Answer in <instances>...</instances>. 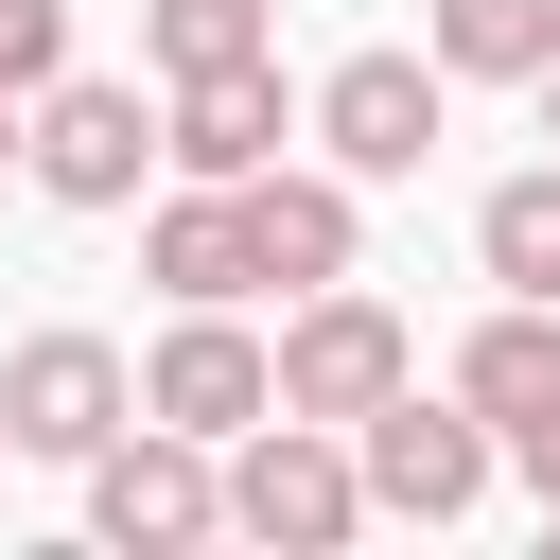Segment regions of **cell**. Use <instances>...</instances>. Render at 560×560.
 <instances>
[{
    "mask_svg": "<svg viewBox=\"0 0 560 560\" xmlns=\"http://www.w3.org/2000/svg\"><path fill=\"white\" fill-rule=\"evenodd\" d=\"M368 525V455H350V420H245L228 438V542H280V560H332Z\"/></svg>",
    "mask_w": 560,
    "mask_h": 560,
    "instance_id": "1",
    "label": "cell"
},
{
    "mask_svg": "<svg viewBox=\"0 0 560 560\" xmlns=\"http://www.w3.org/2000/svg\"><path fill=\"white\" fill-rule=\"evenodd\" d=\"M88 542H122V560H192V542H228V438L122 420V438L88 455Z\"/></svg>",
    "mask_w": 560,
    "mask_h": 560,
    "instance_id": "2",
    "label": "cell"
},
{
    "mask_svg": "<svg viewBox=\"0 0 560 560\" xmlns=\"http://www.w3.org/2000/svg\"><path fill=\"white\" fill-rule=\"evenodd\" d=\"M175 158V105L122 70H52L35 88V192L52 210H140V175Z\"/></svg>",
    "mask_w": 560,
    "mask_h": 560,
    "instance_id": "3",
    "label": "cell"
},
{
    "mask_svg": "<svg viewBox=\"0 0 560 560\" xmlns=\"http://www.w3.org/2000/svg\"><path fill=\"white\" fill-rule=\"evenodd\" d=\"M438 122H455V70H438V52H332V70H315V158L368 175V192H402V175L438 158Z\"/></svg>",
    "mask_w": 560,
    "mask_h": 560,
    "instance_id": "4",
    "label": "cell"
},
{
    "mask_svg": "<svg viewBox=\"0 0 560 560\" xmlns=\"http://www.w3.org/2000/svg\"><path fill=\"white\" fill-rule=\"evenodd\" d=\"M420 385V332L368 298V280H315L298 315H280V402L298 420H368V402H402Z\"/></svg>",
    "mask_w": 560,
    "mask_h": 560,
    "instance_id": "5",
    "label": "cell"
},
{
    "mask_svg": "<svg viewBox=\"0 0 560 560\" xmlns=\"http://www.w3.org/2000/svg\"><path fill=\"white\" fill-rule=\"evenodd\" d=\"M140 420H175V438H245V420H280V350L245 332V298H175V332L140 350Z\"/></svg>",
    "mask_w": 560,
    "mask_h": 560,
    "instance_id": "6",
    "label": "cell"
},
{
    "mask_svg": "<svg viewBox=\"0 0 560 560\" xmlns=\"http://www.w3.org/2000/svg\"><path fill=\"white\" fill-rule=\"evenodd\" d=\"M122 420H140V368H122L105 332H18V350H0V438H18V455L88 472Z\"/></svg>",
    "mask_w": 560,
    "mask_h": 560,
    "instance_id": "7",
    "label": "cell"
},
{
    "mask_svg": "<svg viewBox=\"0 0 560 560\" xmlns=\"http://www.w3.org/2000/svg\"><path fill=\"white\" fill-rule=\"evenodd\" d=\"M455 402L508 438V472L560 508V298H490L472 350H455Z\"/></svg>",
    "mask_w": 560,
    "mask_h": 560,
    "instance_id": "8",
    "label": "cell"
},
{
    "mask_svg": "<svg viewBox=\"0 0 560 560\" xmlns=\"http://www.w3.org/2000/svg\"><path fill=\"white\" fill-rule=\"evenodd\" d=\"M350 455H368V508H385V525H455V508L490 490V455H508V438H490L455 385H438V402L402 385V402H368V420H350Z\"/></svg>",
    "mask_w": 560,
    "mask_h": 560,
    "instance_id": "9",
    "label": "cell"
},
{
    "mask_svg": "<svg viewBox=\"0 0 560 560\" xmlns=\"http://www.w3.org/2000/svg\"><path fill=\"white\" fill-rule=\"evenodd\" d=\"M228 192H245V245H262L280 298H315V280L368 262V175H332V158H262V175H228Z\"/></svg>",
    "mask_w": 560,
    "mask_h": 560,
    "instance_id": "10",
    "label": "cell"
},
{
    "mask_svg": "<svg viewBox=\"0 0 560 560\" xmlns=\"http://www.w3.org/2000/svg\"><path fill=\"white\" fill-rule=\"evenodd\" d=\"M158 105H175V175H262V158H280V140L315 122V105L280 88V52H228V70H175Z\"/></svg>",
    "mask_w": 560,
    "mask_h": 560,
    "instance_id": "11",
    "label": "cell"
},
{
    "mask_svg": "<svg viewBox=\"0 0 560 560\" xmlns=\"http://www.w3.org/2000/svg\"><path fill=\"white\" fill-rule=\"evenodd\" d=\"M140 280H158V298H262V245H245V192H228V175L158 192V228H140Z\"/></svg>",
    "mask_w": 560,
    "mask_h": 560,
    "instance_id": "12",
    "label": "cell"
},
{
    "mask_svg": "<svg viewBox=\"0 0 560 560\" xmlns=\"http://www.w3.org/2000/svg\"><path fill=\"white\" fill-rule=\"evenodd\" d=\"M420 52L455 88H542L560 70V0H420Z\"/></svg>",
    "mask_w": 560,
    "mask_h": 560,
    "instance_id": "13",
    "label": "cell"
},
{
    "mask_svg": "<svg viewBox=\"0 0 560 560\" xmlns=\"http://www.w3.org/2000/svg\"><path fill=\"white\" fill-rule=\"evenodd\" d=\"M472 262H490V298H560V158L472 192Z\"/></svg>",
    "mask_w": 560,
    "mask_h": 560,
    "instance_id": "14",
    "label": "cell"
},
{
    "mask_svg": "<svg viewBox=\"0 0 560 560\" xmlns=\"http://www.w3.org/2000/svg\"><path fill=\"white\" fill-rule=\"evenodd\" d=\"M140 52H158V88L228 70V52H280V0H140Z\"/></svg>",
    "mask_w": 560,
    "mask_h": 560,
    "instance_id": "15",
    "label": "cell"
},
{
    "mask_svg": "<svg viewBox=\"0 0 560 560\" xmlns=\"http://www.w3.org/2000/svg\"><path fill=\"white\" fill-rule=\"evenodd\" d=\"M52 70H70V0H0V88L35 105Z\"/></svg>",
    "mask_w": 560,
    "mask_h": 560,
    "instance_id": "16",
    "label": "cell"
},
{
    "mask_svg": "<svg viewBox=\"0 0 560 560\" xmlns=\"http://www.w3.org/2000/svg\"><path fill=\"white\" fill-rule=\"evenodd\" d=\"M0 175H35V105L18 88H0Z\"/></svg>",
    "mask_w": 560,
    "mask_h": 560,
    "instance_id": "17",
    "label": "cell"
},
{
    "mask_svg": "<svg viewBox=\"0 0 560 560\" xmlns=\"http://www.w3.org/2000/svg\"><path fill=\"white\" fill-rule=\"evenodd\" d=\"M525 105H542V158H560V70H542V88H525Z\"/></svg>",
    "mask_w": 560,
    "mask_h": 560,
    "instance_id": "18",
    "label": "cell"
},
{
    "mask_svg": "<svg viewBox=\"0 0 560 560\" xmlns=\"http://www.w3.org/2000/svg\"><path fill=\"white\" fill-rule=\"evenodd\" d=\"M0 472H18V438H0Z\"/></svg>",
    "mask_w": 560,
    "mask_h": 560,
    "instance_id": "19",
    "label": "cell"
}]
</instances>
